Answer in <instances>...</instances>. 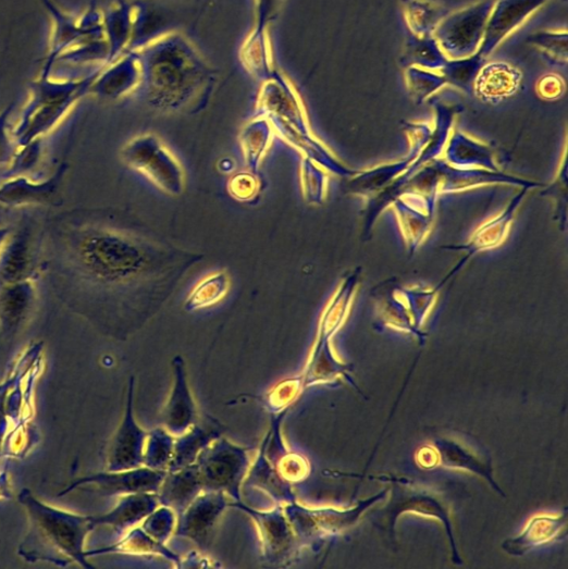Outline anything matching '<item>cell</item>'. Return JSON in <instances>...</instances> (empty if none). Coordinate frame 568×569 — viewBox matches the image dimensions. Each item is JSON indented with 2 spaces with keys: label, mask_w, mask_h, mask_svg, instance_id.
<instances>
[{
  "label": "cell",
  "mask_w": 568,
  "mask_h": 569,
  "mask_svg": "<svg viewBox=\"0 0 568 569\" xmlns=\"http://www.w3.org/2000/svg\"><path fill=\"white\" fill-rule=\"evenodd\" d=\"M67 246L77 271L119 297L137 327L158 314L203 258L144 232L108 224L74 230Z\"/></svg>",
  "instance_id": "cell-1"
},
{
  "label": "cell",
  "mask_w": 568,
  "mask_h": 569,
  "mask_svg": "<svg viewBox=\"0 0 568 569\" xmlns=\"http://www.w3.org/2000/svg\"><path fill=\"white\" fill-rule=\"evenodd\" d=\"M140 91L148 106L163 113H199L209 106L218 74L181 34H168L136 50Z\"/></svg>",
  "instance_id": "cell-2"
},
{
  "label": "cell",
  "mask_w": 568,
  "mask_h": 569,
  "mask_svg": "<svg viewBox=\"0 0 568 569\" xmlns=\"http://www.w3.org/2000/svg\"><path fill=\"white\" fill-rule=\"evenodd\" d=\"M107 64L98 65L79 79H51L40 76L32 86L30 97L12 131L16 145L26 146L53 132L76 103L90 94V87Z\"/></svg>",
  "instance_id": "cell-3"
},
{
  "label": "cell",
  "mask_w": 568,
  "mask_h": 569,
  "mask_svg": "<svg viewBox=\"0 0 568 569\" xmlns=\"http://www.w3.org/2000/svg\"><path fill=\"white\" fill-rule=\"evenodd\" d=\"M256 115L267 117L276 137L297 150L300 159L316 161L320 143L309 127L302 102L287 79L271 76L257 100Z\"/></svg>",
  "instance_id": "cell-4"
},
{
  "label": "cell",
  "mask_w": 568,
  "mask_h": 569,
  "mask_svg": "<svg viewBox=\"0 0 568 569\" xmlns=\"http://www.w3.org/2000/svg\"><path fill=\"white\" fill-rule=\"evenodd\" d=\"M123 162L170 196L183 195L185 170L174 152L157 134L145 133L128 140L121 150Z\"/></svg>",
  "instance_id": "cell-5"
},
{
  "label": "cell",
  "mask_w": 568,
  "mask_h": 569,
  "mask_svg": "<svg viewBox=\"0 0 568 569\" xmlns=\"http://www.w3.org/2000/svg\"><path fill=\"white\" fill-rule=\"evenodd\" d=\"M194 463L202 492L223 493L242 502L240 490L250 467L245 447L220 437L205 447Z\"/></svg>",
  "instance_id": "cell-6"
},
{
  "label": "cell",
  "mask_w": 568,
  "mask_h": 569,
  "mask_svg": "<svg viewBox=\"0 0 568 569\" xmlns=\"http://www.w3.org/2000/svg\"><path fill=\"white\" fill-rule=\"evenodd\" d=\"M495 0H484L445 16L433 37L448 61L476 57L481 49Z\"/></svg>",
  "instance_id": "cell-7"
},
{
  "label": "cell",
  "mask_w": 568,
  "mask_h": 569,
  "mask_svg": "<svg viewBox=\"0 0 568 569\" xmlns=\"http://www.w3.org/2000/svg\"><path fill=\"white\" fill-rule=\"evenodd\" d=\"M30 517L39 539L51 549L70 554L72 558L86 567L83 551L84 539L92 530L91 517H82L42 505L33 497L25 496Z\"/></svg>",
  "instance_id": "cell-8"
},
{
  "label": "cell",
  "mask_w": 568,
  "mask_h": 569,
  "mask_svg": "<svg viewBox=\"0 0 568 569\" xmlns=\"http://www.w3.org/2000/svg\"><path fill=\"white\" fill-rule=\"evenodd\" d=\"M51 17H53V34H51L48 57L40 76H50L51 70L69 49L90 40L107 39L104 15L96 9H89L75 18L65 15L50 0H42Z\"/></svg>",
  "instance_id": "cell-9"
},
{
  "label": "cell",
  "mask_w": 568,
  "mask_h": 569,
  "mask_svg": "<svg viewBox=\"0 0 568 569\" xmlns=\"http://www.w3.org/2000/svg\"><path fill=\"white\" fill-rule=\"evenodd\" d=\"M229 506L225 494L202 492L177 516L175 535L190 540L201 549L208 548L220 517Z\"/></svg>",
  "instance_id": "cell-10"
},
{
  "label": "cell",
  "mask_w": 568,
  "mask_h": 569,
  "mask_svg": "<svg viewBox=\"0 0 568 569\" xmlns=\"http://www.w3.org/2000/svg\"><path fill=\"white\" fill-rule=\"evenodd\" d=\"M230 507L238 508L250 515L260 533L264 557L268 561L281 565L293 557L298 540L283 508L262 511L256 510L243 502L230 503Z\"/></svg>",
  "instance_id": "cell-11"
},
{
  "label": "cell",
  "mask_w": 568,
  "mask_h": 569,
  "mask_svg": "<svg viewBox=\"0 0 568 569\" xmlns=\"http://www.w3.org/2000/svg\"><path fill=\"white\" fill-rule=\"evenodd\" d=\"M548 0H495L479 51L483 59L494 51Z\"/></svg>",
  "instance_id": "cell-12"
},
{
  "label": "cell",
  "mask_w": 568,
  "mask_h": 569,
  "mask_svg": "<svg viewBox=\"0 0 568 569\" xmlns=\"http://www.w3.org/2000/svg\"><path fill=\"white\" fill-rule=\"evenodd\" d=\"M134 386L132 378L128 385L123 422L118 430L109 450V471H131L143 467L144 449L148 433L134 417Z\"/></svg>",
  "instance_id": "cell-13"
},
{
  "label": "cell",
  "mask_w": 568,
  "mask_h": 569,
  "mask_svg": "<svg viewBox=\"0 0 568 569\" xmlns=\"http://www.w3.org/2000/svg\"><path fill=\"white\" fill-rule=\"evenodd\" d=\"M67 169V164L63 163L53 175L38 182L32 181L25 175L9 177L0 184V205L11 207V209H22L27 206L54 203Z\"/></svg>",
  "instance_id": "cell-14"
},
{
  "label": "cell",
  "mask_w": 568,
  "mask_h": 569,
  "mask_svg": "<svg viewBox=\"0 0 568 569\" xmlns=\"http://www.w3.org/2000/svg\"><path fill=\"white\" fill-rule=\"evenodd\" d=\"M38 255L29 230L11 234L0 249V286L35 281L39 274Z\"/></svg>",
  "instance_id": "cell-15"
},
{
  "label": "cell",
  "mask_w": 568,
  "mask_h": 569,
  "mask_svg": "<svg viewBox=\"0 0 568 569\" xmlns=\"http://www.w3.org/2000/svg\"><path fill=\"white\" fill-rule=\"evenodd\" d=\"M173 372L174 385L162 421L164 429L178 437L197 424L198 416L188 385L185 361L181 356L173 359Z\"/></svg>",
  "instance_id": "cell-16"
},
{
  "label": "cell",
  "mask_w": 568,
  "mask_h": 569,
  "mask_svg": "<svg viewBox=\"0 0 568 569\" xmlns=\"http://www.w3.org/2000/svg\"><path fill=\"white\" fill-rule=\"evenodd\" d=\"M140 84V63L136 50L128 51L102 70L90 87V94L116 100L137 90Z\"/></svg>",
  "instance_id": "cell-17"
},
{
  "label": "cell",
  "mask_w": 568,
  "mask_h": 569,
  "mask_svg": "<svg viewBox=\"0 0 568 569\" xmlns=\"http://www.w3.org/2000/svg\"><path fill=\"white\" fill-rule=\"evenodd\" d=\"M523 83L519 67L504 62H486L481 66L473 89L476 95L487 102H498L518 92Z\"/></svg>",
  "instance_id": "cell-18"
},
{
  "label": "cell",
  "mask_w": 568,
  "mask_h": 569,
  "mask_svg": "<svg viewBox=\"0 0 568 569\" xmlns=\"http://www.w3.org/2000/svg\"><path fill=\"white\" fill-rule=\"evenodd\" d=\"M168 472L153 471L141 467L131 471L110 472L99 474L82 481L96 485L104 495H129L137 493L159 492Z\"/></svg>",
  "instance_id": "cell-19"
},
{
  "label": "cell",
  "mask_w": 568,
  "mask_h": 569,
  "mask_svg": "<svg viewBox=\"0 0 568 569\" xmlns=\"http://www.w3.org/2000/svg\"><path fill=\"white\" fill-rule=\"evenodd\" d=\"M276 134L272 123L264 116L256 115L240 129L238 143L246 170L260 174Z\"/></svg>",
  "instance_id": "cell-20"
},
{
  "label": "cell",
  "mask_w": 568,
  "mask_h": 569,
  "mask_svg": "<svg viewBox=\"0 0 568 569\" xmlns=\"http://www.w3.org/2000/svg\"><path fill=\"white\" fill-rule=\"evenodd\" d=\"M35 283L25 281L0 286V326L4 331L17 330L30 314L37 295Z\"/></svg>",
  "instance_id": "cell-21"
},
{
  "label": "cell",
  "mask_w": 568,
  "mask_h": 569,
  "mask_svg": "<svg viewBox=\"0 0 568 569\" xmlns=\"http://www.w3.org/2000/svg\"><path fill=\"white\" fill-rule=\"evenodd\" d=\"M160 506L157 493H137L126 495L109 514L91 517L94 527L110 525L119 533L141 523L146 517Z\"/></svg>",
  "instance_id": "cell-22"
},
{
  "label": "cell",
  "mask_w": 568,
  "mask_h": 569,
  "mask_svg": "<svg viewBox=\"0 0 568 569\" xmlns=\"http://www.w3.org/2000/svg\"><path fill=\"white\" fill-rule=\"evenodd\" d=\"M201 493V483L193 463L187 468L168 472L158 497L160 505L172 508L178 516Z\"/></svg>",
  "instance_id": "cell-23"
},
{
  "label": "cell",
  "mask_w": 568,
  "mask_h": 569,
  "mask_svg": "<svg viewBox=\"0 0 568 569\" xmlns=\"http://www.w3.org/2000/svg\"><path fill=\"white\" fill-rule=\"evenodd\" d=\"M104 30L109 45L107 65H110L127 53L133 32L132 4L119 0L104 15Z\"/></svg>",
  "instance_id": "cell-24"
},
{
  "label": "cell",
  "mask_w": 568,
  "mask_h": 569,
  "mask_svg": "<svg viewBox=\"0 0 568 569\" xmlns=\"http://www.w3.org/2000/svg\"><path fill=\"white\" fill-rule=\"evenodd\" d=\"M221 437L219 429L194 425L183 435L176 437L173 457L168 472H174L193 465L200 452Z\"/></svg>",
  "instance_id": "cell-25"
},
{
  "label": "cell",
  "mask_w": 568,
  "mask_h": 569,
  "mask_svg": "<svg viewBox=\"0 0 568 569\" xmlns=\"http://www.w3.org/2000/svg\"><path fill=\"white\" fill-rule=\"evenodd\" d=\"M245 483L267 492L280 504L287 505L295 502L291 483L283 480L277 473L271 461L268 459L263 447L254 467L248 471Z\"/></svg>",
  "instance_id": "cell-26"
},
{
  "label": "cell",
  "mask_w": 568,
  "mask_h": 569,
  "mask_svg": "<svg viewBox=\"0 0 568 569\" xmlns=\"http://www.w3.org/2000/svg\"><path fill=\"white\" fill-rule=\"evenodd\" d=\"M231 285V276L226 271H215L206 275L190 290L184 307L188 312L212 307L226 297Z\"/></svg>",
  "instance_id": "cell-27"
},
{
  "label": "cell",
  "mask_w": 568,
  "mask_h": 569,
  "mask_svg": "<svg viewBox=\"0 0 568 569\" xmlns=\"http://www.w3.org/2000/svg\"><path fill=\"white\" fill-rule=\"evenodd\" d=\"M403 13L410 34L417 37L433 36L444 18L442 10L432 0H407Z\"/></svg>",
  "instance_id": "cell-28"
},
{
  "label": "cell",
  "mask_w": 568,
  "mask_h": 569,
  "mask_svg": "<svg viewBox=\"0 0 568 569\" xmlns=\"http://www.w3.org/2000/svg\"><path fill=\"white\" fill-rule=\"evenodd\" d=\"M406 58L409 61V66L436 72H441L448 62L433 36L417 37L410 35Z\"/></svg>",
  "instance_id": "cell-29"
},
{
  "label": "cell",
  "mask_w": 568,
  "mask_h": 569,
  "mask_svg": "<svg viewBox=\"0 0 568 569\" xmlns=\"http://www.w3.org/2000/svg\"><path fill=\"white\" fill-rule=\"evenodd\" d=\"M176 437L164 428L155 430L147 435L143 467L168 472L174 452Z\"/></svg>",
  "instance_id": "cell-30"
},
{
  "label": "cell",
  "mask_w": 568,
  "mask_h": 569,
  "mask_svg": "<svg viewBox=\"0 0 568 569\" xmlns=\"http://www.w3.org/2000/svg\"><path fill=\"white\" fill-rule=\"evenodd\" d=\"M141 523V530L147 535L165 545L175 534L177 515L172 508L160 505Z\"/></svg>",
  "instance_id": "cell-31"
},
{
  "label": "cell",
  "mask_w": 568,
  "mask_h": 569,
  "mask_svg": "<svg viewBox=\"0 0 568 569\" xmlns=\"http://www.w3.org/2000/svg\"><path fill=\"white\" fill-rule=\"evenodd\" d=\"M566 29L544 30L531 36V44L551 62L566 65L568 61Z\"/></svg>",
  "instance_id": "cell-32"
},
{
  "label": "cell",
  "mask_w": 568,
  "mask_h": 569,
  "mask_svg": "<svg viewBox=\"0 0 568 569\" xmlns=\"http://www.w3.org/2000/svg\"><path fill=\"white\" fill-rule=\"evenodd\" d=\"M113 549L121 552L132 553V554H143V555H162L165 558L180 562V557L170 551L164 544H161L152 540L147 535L141 528L135 529Z\"/></svg>",
  "instance_id": "cell-33"
},
{
  "label": "cell",
  "mask_w": 568,
  "mask_h": 569,
  "mask_svg": "<svg viewBox=\"0 0 568 569\" xmlns=\"http://www.w3.org/2000/svg\"><path fill=\"white\" fill-rule=\"evenodd\" d=\"M484 59L479 54L469 59L448 61L441 71L446 83L468 88L473 87Z\"/></svg>",
  "instance_id": "cell-34"
},
{
  "label": "cell",
  "mask_w": 568,
  "mask_h": 569,
  "mask_svg": "<svg viewBox=\"0 0 568 569\" xmlns=\"http://www.w3.org/2000/svg\"><path fill=\"white\" fill-rule=\"evenodd\" d=\"M405 76L408 88L418 96L423 97L435 92L447 84L441 72L429 71L418 66H408Z\"/></svg>",
  "instance_id": "cell-35"
},
{
  "label": "cell",
  "mask_w": 568,
  "mask_h": 569,
  "mask_svg": "<svg viewBox=\"0 0 568 569\" xmlns=\"http://www.w3.org/2000/svg\"><path fill=\"white\" fill-rule=\"evenodd\" d=\"M261 188L262 183L258 178V174L247 170L233 175L227 185L230 195L242 202L254 200L260 194Z\"/></svg>",
  "instance_id": "cell-36"
},
{
  "label": "cell",
  "mask_w": 568,
  "mask_h": 569,
  "mask_svg": "<svg viewBox=\"0 0 568 569\" xmlns=\"http://www.w3.org/2000/svg\"><path fill=\"white\" fill-rule=\"evenodd\" d=\"M14 109L15 102H12L3 112H0V166L10 165L17 150V145L10 131V120Z\"/></svg>",
  "instance_id": "cell-37"
},
{
  "label": "cell",
  "mask_w": 568,
  "mask_h": 569,
  "mask_svg": "<svg viewBox=\"0 0 568 569\" xmlns=\"http://www.w3.org/2000/svg\"><path fill=\"white\" fill-rule=\"evenodd\" d=\"M41 141L42 139L30 143L26 146H17L15 157L10 164L11 169L9 174L11 173L12 176L23 175L24 172L34 168L40 159Z\"/></svg>",
  "instance_id": "cell-38"
},
{
  "label": "cell",
  "mask_w": 568,
  "mask_h": 569,
  "mask_svg": "<svg viewBox=\"0 0 568 569\" xmlns=\"http://www.w3.org/2000/svg\"><path fill=\"white\" fill-rule=\"evenodd\" d=\"M301 383L299 381H286L280 384L270 395L268 401L272 408L282 411L294 401L299 393Z\"/></svg>",
  "instance_id": "cell-39"
},
{
  "label": "cell",
  "mask_w": 568,
  "mask_h": 569,
  "mask_svg": "<svg viewBox=\"0 0 568 569\" xmlns=\"http://www.w3.org/2000/svg\"><path fill=\"white\" fill-rule=\"evenodd\" d=\"M566 89L564 78L556 73L543 75L536 83L538 94L548 100L557 99L563 96Z\"/></svg>",
  "instance_id": "cell-40"
},
{
  "label": "cell",
  "mask_w": 568,
  "mask_h": 569,
  "mask_svg": "<svg viewBox=\"0 0 568 569\" xmlns=\"http://www.w3.org/2000/svg\"><path fill=\"white\" fill-rule=\"evenodd\" d=\"M12 231L8 227H0V249L4 246L9 237L11 236Z\"/></svg>",
  "instance_id": "cell-41"
}]
</instances>
